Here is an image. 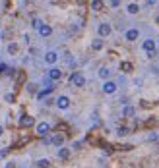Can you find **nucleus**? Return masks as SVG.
Listing matches in <instances>:
<instances>
[{
    "instance_id": "obj_1",
    "label": "nucleus",
    "mask_w": 159,
    "mask_h": 168,
    "mask_svg": "<svg viewBox=\"0 0 159 168\" xmlns=\"http://www.w3.org/2000/svg\"><path fill=\"white\" fill-rule=\"evenodd\" d=\"M70 83L76 85V87H84L85 85V77L80 74V72H74V74L70 76Z\"/></svg>"
},
{
    "instance_id": "obj_2",
    "label": "nucleus",
    "mask_w": 159,
    "mask_h": 168,
    "mask_svg": "<svg viewBox=\"0 0 159 168\" xmlns=\"http://www.w3.org/2000/svg\"><path fill=\"white\" fill-rule=\"evenodd\" d=\"M111 31H113V27H111L109 23H99V27H97L99 37H109V35H111Z\"/></svg>"
},
{
    "instance_id": "obj_3",
    "label": "nucleus",
    "mask_w": 159,
    "mask_h": 168,
    "mask_svg": "<svg viewBox=\"0 0 159 168\" xmlns=\"http://www.w3.org/2000/svg\"><path fill=\"white\" fill-rule=\"evenodd\" d=\"M49 131H50V124H49V122H41V124H37V135L45 137Z\"/></svg>"
},
{
    "instance_id": "obj_4",
    "label": "nucleus",
    "mask_w": 159,
    "mask_h": 168,
    "mask_svg": "<svg viewBox=\"0 0 159 168\" xmlns=\"http://www.w3.org/2000/svg\"><path fill=\"white\" fill-rule=\"evenodd\" d=\"M45 62L50 64V66L56 64V62H58V52H54V50H49V52L45 54Z\"/></svg>"
},
{
    "instance_id": "obj_5",
    "label": "nucleus",
    "mask_w": 159,
    "mask_h": 168,
    "mask_svg": "<svg viewBox=\"0 0 159 168\" xmlns=\"http://www.w3.org/2000/svg\"><path fill=\"white\" fill-rule=\"evenodd\" d=\"M56 106H58L60 110H66V108H70V99L62 95V97H58V99H56Z\"/></svg>"
},
{
    "instance_id": "obj_6",
    "label": "nucleus",
    "mask_w": 159,
    "mask_h": 168,
    "mask_svg": "<svg viewBox=\"0 0 159 168\" xmlns=\"http://www.w3.org/2000/svg\"><path fill=\"white\" fill-rule=\"evenodd\" d=\"M19 126L21 128H31V126H35L33 116H21V118H19Z\"/></svg>"
},
{
    "instance_id": "obj_7",
    "label": "nucleus",
    "mask_w": 159,
    "mask_h": 168,
    "mask_svg": "<svg viewBox=\"0 0 159 168\" xmlns=\"http://www.w3.org/2000/svg\"><path fill=\"white\" fill-rule=\"evenodd\" d=\"M103 93H105V95L117 93V83H114V81H105V85H103Z\"/></svg>"
},
{
    "instance_id": "obj_8",
    "label": "nucleus",
    "mask_w": 159,
    "mask_h": 168,
    "mask_svg": "<svg viewBox=\"0 0 159 168\" xmlns=\"http://www.w3.org/2000/svg\"><path fill=\"white\" fill-rule=\"evenodd\" d=\"M142 47H144V50H146L148 54H153L155 52V43H153V39H146Z\"/></svg>"
},
{
    "instance_id": "obj_9",
    "label": "nucleus",
    "mask_w": 159,
    "mask_h": 168,
    "mask_svg": "<svg viewBox=\"0 0 159 168\" xmlns=\"http://www.w3.org/2000/svg\"><path fill=\"white\" fill-rule=\"evenodd\" d=\"M138 37H140V31H138V29H128V31L124 33V39H126V41H130V43L136 41Z\"/></svg>"
},
{
    "instance_id": "obj_10",
    "label": "nucleus",
    "mask_w": 159,
    "mask_h": 168,
    "mask_svg": "<svg viewBox=\"0 0 159 168\" xmlns=\"http://www.w3.org/2000/svg\"><path fill=\"white\" fill-rule=\"evenodd\" d=\"M60 77H62V72L58 68H50L49 70V79H50V81H58Z\"/></svg>"
},
{
    "instance_id": "obj_11",
    "label": "nucleus",
    "mask_w": 159,
    "mask_h": 168,
    "mask_svg": "<svg viewBox=\"0 0 159 168\" xmlns=\"http://www.w3.org/2000/svg\"><path fill=\"white\" fill-rule=\"evenodd\" d=\"M50 33H53V27L47 25V23H43V25H41V29H39V35H41V37H49Z\"/></svg>"
},
{
    "instance_id": "obj_12",
    "label": "nucleus",
    "mask_w": 159,
    "mask_h": 168,
    "mask_svg": "<svg viewBox=\"0 0 159 168\" xmlns=\"http://www.w3.org/2000/svg\"><path fill=\"white\" fill-rule=\"evenodd\" d=\"M136 114V108L134 106H124V108H122V116H124V118H132V116Z\"/></svg>"
},
{
    "instance_id": "obj_13",
    "label": "nucleus",
    "mask_w": 159,
    "mask_h": 168,
    "mask_svg": "<svg viewBox=\"0 0 159 168\" xmlns=\"http://www.w3.org/2000/svg\"><path fill=\"white\" fill-rule=\"evenodd\" d=\"M6 50H8V54H18L19 52V45L18 43H8V47H6Z\"/></svg>"
},
{
    "instance_id": "obj_14",
    "label": "nucleus",
    "mask_w": 159,
    "mask_h": 168,
    "mask_svg": "<svg viewBox=\"0 0 159 168\" xmlns=\"http://www.w3.org/2000/svg\"><path fill=\"white\" fill-rule=\"evenodd\" d=\"M58 158H60V160L70 158V149H68V147H60V149H58Z\"/></svg>"
},
{
    "instance_id": "obj_15",
    "label": "nucleus",
    "mask_w": 159,
    "mask_h": 168,
    "mask_svg": "<svg viewBox=\"0 0 159 168\" xmlns=\"http://www.w3.org/2000/svg\"><path fill=\"white\" fill-rule=\"evenodd\" d=\"M49 143H53V145H58V147H62L64 137H62V135H53V137L49 139Z\"/></svg>"
},
{
    "instance_id": "obj_16",
    "label": "nucleus",
    "mask_w": 159,
    "mask_h": 168,
    "mask_svg": "<svg viewBox=\"0 0 159 168\" xmlns=\"http://www.w3.org/2000/svg\"><path fill=\"white\" fill-rule=\"evenodd\" d=\"M126 12H128V14H138V12H140V6L136 4V2H132V4H128Z\"/></svg>"
},
{
    "instance_id": "obj_17",
    "label": "nucleus",
    "mask_w": 159,
    "mask_h": 168,
    "mask_svg": "<svg viewBox=\"0 0 159 168\" xmlns=\"http://www.w3.org/2000/svg\"><path fill=\"white\" fill-rule=\"evenodd\" d=\"M50 166V160L49 158H39L37 160V168H49Z\"/></svg>"
},
{
    "instance_id": "obj_18",
    "label": "nucleus",
    "mask_w": 159,
    "mask_h": 168,
    "mask_svg": "<svg viewBox=\"0 0 159 168\" xmlns=\"http://www.w3.org/2000/svg\"><path fill=\"white\" fill-rule=\"evenodd\" d=\"M91 48L93 50H101V48H103V39H95L91 43Z\"/></svg>"
},
{
    "instance_id": "obj_19",
    "label": "nucleus",
    "mask_w": 159,
    "mask_h": 168,
    "mask_svg": "<svg viewBox=\"0 0 159 168\" xmlns=\"http://www.w3.org/2000/svg\"><path fill=\"white\" fill-rule=\"evenodd\" d=\"M109 76H111V70H109V68H101V70H99V77H101V79H107Z\"/></svg>"
},
{
    "instance_id": "obj_20",
    "label": "nucleus",
    "mask_w": 159,
    "mask_h": 168,
    "mask_svg": "<svg viewBox=\"0 0 159 168\" xmlns=\"http://www.w3.org/2000/svg\"><path fill=\"white\" fill-rule=\"evenodd\" d=\"M120 70L128 74V72H132V64H130V62H122V64H120Z\"/></svg>"
},
{
    "instance_id": "obj_21",
    "label": "nucleus",
    "mask_w": 159,
    "mask_h": 168,
    "mask_svg": "<svg viewBox=\"0 0 159 168\" xmlns=\"http://www.w3.org/2000/svg\"><path fill=\"white\" fill-rule=\"evenodd\" d=\"M50 91H53V87H47V89H45V91H41V93L37 95V99H39V100H41V99H45V97H47V95H49Z\"/></svg>"
},
{
    "instance_id": "obj_22",
    "label": "nucleus",
    "mask_w": 159,
    "mask_h": 168,
    "mask_svg": "<svg viewBox=\"0 0 159 168\" xmlns=\"http://www.w3.org/2000/svg\"><path fill=\"white\" fill-rule=\"evenodd\" d=\"M4 100H6V103H14V100H16V95H14V93H6Z\"/></svg>"
},
{
    "instance_id": "obj_23",
    "label": "nucleus",
    "mask_w": 159,
    "mask_h": 168,
    "mask_svg": "<svg viewBox=\"0 0 159 168\" xmlns=\"http://www.w3.org/2000/svg\"><path fill=\"white\" fill-rule=\"evenodd\" d=\"M103 8V2H99V0H93L91 2V10H101Z\"/></svg>"
},
{
    "instance_id": "obj_24",
    "label": "nucleus",
    "mask_w": 159,
    "mask_h": 168,
    "mask_svg": "<svg viewBox=\"0 0 159 168\" xmlns=\"http://www.w3.org/2000/svg\"><path fill=\"white\" fill-rule=\"evenodd\" d=\"M31 25H33V29H37V31H39V29H41V25H43V21H41V19H37V18H35V19L31 21Z\"/></svg>"
},
{
    "instance_id": "obj_25",
    "label": "nucleus",
    "mask_w": 159,
    "mask_h": 168,
    "mask_svg": "<svg viewBox=\"0 0 159 168\" xmlns=\"http://www.w3.org/2000/svg\"><path fill=\"white\" fill-rule=\"evenodd\" d=\"M128 133H130V129H128V128H124V126L118 128V135H128Z\"/></svg>"
},
{
    "instance_id": "obj_26",
    "label": "nucleus",
    "mask_w": 159,
    "mask_h": 168,
    "mask_svg": "<svg viewBox=\"0 0 159 168\" xmlns=\"http://www.w3.org/2000/svg\"><path fill=\"white\" fill-rule=\"evenodd\" d=\"M6 155H8V147H4L2 151H0V158H4Z\"/></svg>"
},
{
    "instance_id": "obj_27",
    "label": "nucleus",
    "mask_w": 159,
    "mask_h": 168,
    "mask_svg": "<svg viewBox=\"0 0 159 168\" xmlns=\"http://www.w3.org/2000/svg\"><path fill=\"white\" fill-rule=\"evenodd\" d=\"M4 168H16V162H6Z\"/></svg>"
},
{
    "instance_id": "obj_28",
    "label": "nucleus",
    "mask_w": 159,
    "mask_h": 168,
    "mask_svg": "<svg viewBox=\"0 0 159 168\" xmlns=\"http://www.w3.org/2000/svg\"><path fill=\"white\" fill-rule=\"evenodd\" d=\"M111 6H113V8H118V6H120V2H118V0H113V2H111Z\"/></svg>"
},
{
    "instance_id": "obj_29",
    "label": "nucleus",
    "mask_w": 159,
    "mask_h": 168,
    "mask_svg": "<svg viewBox=\"0 0 159 168\" xmlns=\"http://www.w3.org/2000/svg\"><path fill=\"white\" fill-rule=\"evenodd\" d=\"M148 139H149V141H155V139H157V133H149Z\"/></svg>"
},
{
    "instance_id": "obj_30",
    "label": "nucleus",
    "mask_w": 159,
    "mask_h": 168,
    "mask_svg": "<svg viewBox=\"0 0 159 168\" xmlns=\"http://www.w3.org/2000/svg\"><path fill=\"white\" fill-rule=\"evenodd\" d=\"M2 133H4V128H2V126H0V135H2Z\"/></svg>"
},
{
    "instance_id": "obj_31",
    "label": "nucleus",
    "mask_w": 159,
    "mask_h": 168,
    "mask_svg": "<svg viewBox=\"0 0 159 168\" xmlns=\"http://www.w3.org/2000/svg\"><path fill=\"white\" fill-rule=\"evenodd\" d=\"M155 21H157V25H159V16H157V18H155Z\"/></svg>"
}]
</instances>
